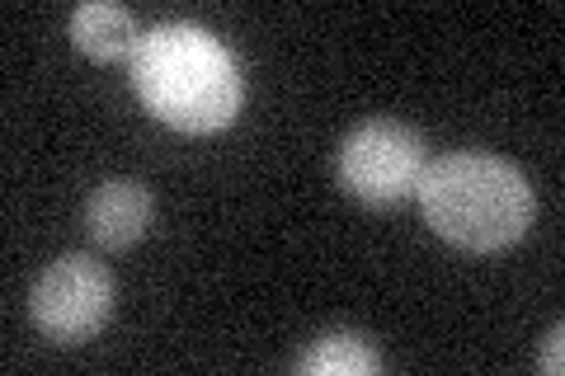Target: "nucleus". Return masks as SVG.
Listing matches in <instances>:
<instances>
[{
	"mask_svg": "<svg viewBox=\"0 0 565 376\" xmlns=\"http://www.w3.org/2000/svg\"><path fill=\"white\" fill-rule=\"evenodd\" d=\"M151 226V189L141 179H109L85 203V230L104 249H128Z\"/></svg>",
	"mask_w": 565,
	"mask_h": 376,
	"instance_id": "nucleus-5",
	"label": "nucleus"
},
{
	"mask_svg": "<svg viewBox=\"0 0 565 376\" xmlns=\"http://www.w3.org/2000/svg\"><path fill=\"white\" fill-rule=\"evenodd\" d=\"M71 43L95 62H122V57L132 62L141 33H137L132 10L109 6V0H90V6H81L71 14Z\"/></svg>",
	"mask_w": 565,
	"mask_h": 376,
	"instance_id": "nucleus-6",
	"label": "nucleus"
},
{
	"mask_svg": "<svg viewBox=\"0 0 565 376\" xmlns=\"http://www.w3.org/2000/svg\"><path fill=\"white\" fill-rule=\"evenodd\" d=\"M561 339H565V330L552 325V334H546V344H542V357H537V367H542L546 376H556V372H561Z\"/></svg>",
	"mask_w": 565,
	"mask_h": 376,
	"instance_id": "nucleus-8",
	"label": "nucleus"
},
{
	"mask_svg": "<svg viewBox=\"0 0 565 376\" xmlns=\"http://www.w3.org/2000/svg\"><path fill=\"white\" fill-rule=\"evenodd\" d=\"M415 198L438 236L471 255L509 249L533 226V189L500 155L486 151H448L424 165Z\"/></svg>",
	"mask_w": 565,
	"mask_h": 376,
	"instance_id": "nucleus-2",
	"label": "nucleus"
},
{
	"mask_svg": "<svg viewBox=\"0 0 565 376\" xmlns=\"http://www.w3.org/2000/svg\"><path fill=\"white\" fill-rule=\"evenodd\" d=\"M429 165V151H424V137L405 122L392 118H373L363 128H353L340 141V155H334V174H340V189L359 203H401L419 189V174Z\"/></svg>",
	"mask_w": 565,
	"mask_h": 376,
	"instance_id": "nucleus-3",
	"label": "nucleus"
},
{
	"mask_svg": "<svg viewBox=\"0 0 565 376\" xmlns=\"http://www.w3.org/2000/svg\"><path fill=\"white\" fill-rule=\"evenodd\" d=\"M132 89L174 132H222L241 114L245 76L207 29L156 24L132 52Z\"/></svg>",
	"mask_w": 565,
	"mask_h": 376,
	"instance_id": "nucleus-1",
	"label": "nucleus"
},
{
	"mask_svg": "<svg viewBox=\"0 0 565 376\" xmlns=\"http://www.w3.org/2000/svg\"><path fill=\"white\" fill-rule=\"evenodd\" d=\"M302 376H373L382 372V353L353 330H330L311 339L307 353L292 363Z\"/></svg>",
	"mask_w": 565,
	"mask_h": 376,
	"instance_id": "nucleus-7",
	"label": "nucleus"
},
{
	"mask_svg": "<svg viewBox=\"0 0 565 376\" xmlns=\"http://www.w3.org/2000/svg\"><path fill=\"white\" fill-rule=\"evenodd\" d=\"M29 315L52 344H85L114 315V278L90 255H66L47 264L29 292Z\"/></svg>",
	"mask_w": 565,
	"mask_h": 376,
	"instance_id": "nucleus-4",
	"label": "nucleus"
}]
</instances>
